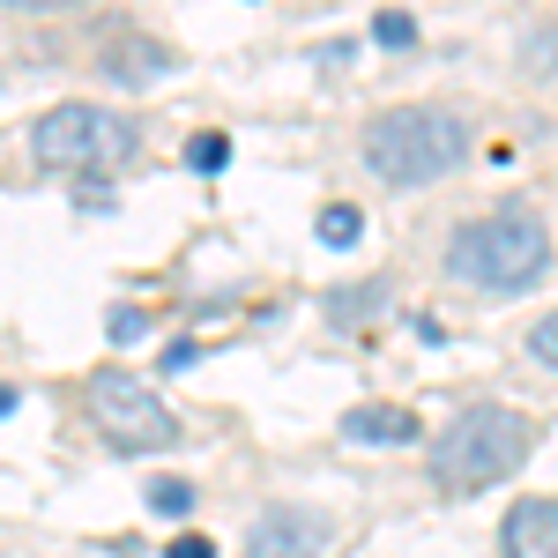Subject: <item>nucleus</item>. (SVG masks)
Instances as JSON below:
<instances>
[{"label":"nucleus","mask_w":558,"mask_h":558,"mask_svg":"<svg viewBox=\"0 0 558 558\" xmlns=\"http://www.w3.org/2000/svg\"><path fill=\"white\" fill-rule=\"evenodd\" d=\"M320 544H328V529L299 507H268L246 529V558H320Z\"/></svg>","instance_id":"6"},{"label":"nucleus","mask_w":558,"mask_h":558,"mask_svg":"<svg viewBox=\"0 0 558 558\" xmlns=\"http://www.w3.org/2000/svg\"><path fill=\"white\" fill-rule=\"evenodd\" d=\"M551 268V231L536 209H499V216H476L454 231L447 246V276L470 283V291H529L536 276Z\"/></svg>","instance_id":"2"},{"label":"nucleus","mask_w":558,"mask_h":558,"mask_svg":"<svg viewBox=\"0 0 558 558\" xmlns=\"http://www.w3.org/2000/svg\"><path fill=\"white\" fill-rule=\"evenodd\" d=\"M134 142H142V128L128 112H105V105H52L31 128V149L52 172H112L134 157Z\"/></svg>","instance_id":"4"},{"label":"nucleus","mask_w":558,"mask_h":558,"mask_svg":"<svg viewBox=\"0 0 558 558\" xmlns=\"http://www.w3.org/2000/svg\"><path fill=\"white\" fill-rule=\"evenodd\" d=\"M507 558H558V499H521L507 514Z\"/></svg>","instance_id":"7"},{"label":"nucleus","mask_w":558,"mask_h":558,"mask_svg":"<svg viewBox=\"0 0 558 558\" xmlns=\"http://www.w3.org/2000/svg\"><path fill=\"white\" fill-rule=\"evenodd\" d=\"M365 165L387 186H432V179L462 172L470 165V128L439 105H402V112H380L365 128Z\"/></svg>","instance_id":"3"},{"label":"nucleus","mask_w":558,"mask_h":558,"mask_svg":"<svg viewBox=\"0 0 558 558\" xmlns=\"http://www.w3.org/2000/svg\"><path fill=\"white\" fill-rule=\"evenodd\" d=\"M529 357H536V365H558V313H544V320L529 328Z\"/></svg>","instance_id":"13"},{"label":"nucleus","mask_w":558,"mask_h":558,"mask_svg":"<svg viewBox=\"0 0 558 558\" xmlns=\"http://www.w3.org/2000/svg\"><path fill=\"white\" fill-rule=\"evenodd\" d=\"M8 8H31V15H45V8H83V0H8Z\"/></svg>","instance_id":"17"},{"label":"nucleus","mask_w":558,"mask_h":558,"mask_svg":"<svg viewBox=\"0 0 558 558\" xmlns=\"http://www.w3.org/2000/svg\"><path fill=\"white\" fill-rule=\"evenodd\" d=\"M343 439H365V447H402V439H417V410H402V402H357L343 417Z\"/></svg>","instance_id":"8"},{"label":"nucleus","mask_w":558,"mask_h":558,"mask_svg":"<svg viewBox=\"0 0 558 558\" xmlns=\"http://www.w3.org/2000/svg\"><path fill=\"white\" fill-rule=\"evenodd\" d=\"M165 558H216V544H209V536H172Z\"/></svg>","instance_id":"16"},{"label":"nucleus","mask_w":558,"mask_h":558,"mask_svg":"<svg viewBox=\"0 0 558 558\" xmlns=\"http://www.w3.org/2000/svg\"><path fill=\"white\" fill-rule=\"evenodd\" d=\"M357 231H365V216L350 209V202H328L320 209V246H357Z\"/></svg>","instance_id":"10"},{"label":"nucleus","mask_w":558,"mask_h":558,"mask_svg":"<svg viewBox=\"0 0 558 558\" xmlns=\"http://www.w3.org/2000/svg\"><path fill=\"white\" fill-rule=\"evenodd\" d=\"M149 507L172 514V521H186L194 514V484H186V476H157V484H149Z\"/></svg>","instance_id":"11"},{"label":"nucleus","mask_w":558,"mask_h":558,"mask_svg":"<svg viewBox=\"0 0 558 558\" xmlns=\"http://www.w3.org/2000/svg\"><path fill=\"white\" fill-rule=\"evenodd\" d=\"M105 68H112V75H157L165 52H105Z\"/></svg>","instance_id":"14"},{"label":"nucleus","mask_w":558,"mask_h":558,"mask_svg":"<svg viewBox=\"0 0 558 558\" xmlns=\"http://www.w3.org/2000/svg\"><path fill=\"white\" fill-rule=\"evenodd\" d=\"M15 402H23V395H15V387H0V417H8V410H15Z\"/></svg>","instance_id":"18"},{"label":"nucleus","mask_w":558,"mask_h":558,"mask_svg":"<svg viewBox=\"0 0 558 558\" xmlns=\"http://www.w3.org/2000/svg\"><path fill=\"white\" fill-rule=\"evenodd\" d=\"M373 38H380L387 52H410V45H417V15H410V8H380V15H373Z\"/></svg>","instance_id":"9"},{"label":"nucleus","mask_w":558,"mask_h":558,"mask_svg":"<svg viewBox=\"0 0 558 558\" xmlns=\"http://www.w3.org/2000/svg\"><path fill=\"white\" fill-rule=\"evenodd\" d=\"M186 165H194V172H223V165H231V142H223V134H194V142H186Z\"/></svg>","instance_id":"12"},{"label":"nucleus","mask_w":558,"mask_h":558,"mask_svg":"<svg viewBox=\"0 0 558 558\" xmlns=\"http://www.w3.org/2000/svg\"><path fill=\"white\" fill-rule=\"evenodd\" d=\"M142 328H149V313H142V305H128V313H112V343H134Z\"/></svg>","instance_id":"15"},{"label":"nucleus","mask_w":558,"mask_h":558,"mask_svg":"<svg viewBox=\"0 0 558 558\" xmlns=\"http://www.w3.org/2000/svg\"><path fill=\"white\" fill-rule=\"evenodd\" d=\"M529 447H536V425H529L521 410L476 402V410H462L454 425L432 439V484L454 492V499L492 492V484H507V476L529 462Z\"/></svg>","instance_id":"1"},{"label":"nucleus","mask_w":558,"mask_h":558,"mask_svg":"<svg viewBox=\"0 0 558 558\" xmlns=\"http://www.w3.org/2000/svg\"><path fill=\"white\" fill-rule=\"evenodd\" d=\"M89 417H97V432H105L120 454H157V447L179 439V417L157 402V387L128 380V373H97V380H89Z\"/></svg>","instance_id":"5"}]
</instances>
